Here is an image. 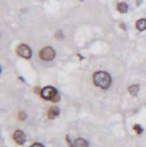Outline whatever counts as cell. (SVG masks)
Returning <instances> with one entry per match:
<instances>
[{
    "mask_svg": "<svg viewBox=\"0 0 146 147\" xmlns=\"http://www.w3.org/2000/svg\"><path fill=\"white\" fill-rule=\"evenodd\" d=\"M40 57L43 61H53L55 58V50L51 47H45L40 51Z\"/></svg>",
    "mask_w": 146,
    "mask_h": 147,
    "instance_id": "obj_3",
    "label": "cell"
},
{
    "mask_svg": "<svg viewBox=\"0 0 146 147\" xmlns=\"http://www.w3.org/2000/svg\"><path fill=\"white\" fill-rule=\"evenodd\" d=\"M31 147H43V146H42L41 144H33V145H32Z\"/></svg>",
    "mask_w": 146,
    "mask_h": 147,
    "instance_id": "obj_13",
    "label": "cell"
},
{
    "mask_svg": "<svg viewBox=\"0 0 146 147\" xmlns=\"http://www.w3.org/2000/svg\"><path fill=\"white\" fill-rule=\"evenodd\" d=\"M138 90H139V86H138V84H132V86H130L129 89H128V91H129L131 95H134V96L137 95Z\"/></svg>",
    "mask_w": 146,
    "mask_h": 147,
    "instance_id": "obj_10",
    "label": "cell"
},
{
    "mask_svg": "<svg viewBox=\"0 0 146 147\" xmlns=\"http://www.w3.org/2000/svg\"><path fill=\"white\" fill-rule=\"evenodd\" d=\"M14 140L17 144H20V145H23L25 143V135H24V132L21 131V130H16L15 134H14Z\"/></svg>",
    "mask_w": 146,
    "mask_h": 147,
    "instance_id": "obj_5",
    "label": "cell"
},
{
    "mask_svg": "<svg viewBox=\"0 0 146 147\" xmlns=\"http://www.w3.org/2000/svg\"><path fill=\"white\" fill-rule=\"evenodd\" d=\"M18 119H20V120H25V119H26V114H25L24 112H20V113H18Z\"/></svg>",
    "mask_w": 146,
    "mask_h": 147,
    "instance_id": "obj_11",
    "label": "cell"
},
{
    "mask_svg": "<svg viewBox=\"0 0 146 147\" xmlns=\"http://www.w3.org/2000/svg\"><path fill=\"white\" fill-rule=\"evenodd\" d=\"M118 10L120 11V13H127L128 11V5L126 3V2H120V3H118Z\"/></svg>",
    "mask_w": 146,
    "mask_h": 147,
    "instance_id": "obj_9",
    "label": "cell"
},
{
    "mask_svg": "<svg viewBox=\"0 0 146 147\" xmlns=\"http://www.w3.org/2000/svg\"><path fill=\"white\" fill-rule=\"evenodd\" d=\"M136 28H137L139 31H144V30H146V20L142 18V20L137 21V23H136Z\"/></svg>",
    "mask_w": 146,
    "mask_h": 147,
    "instance_id": "obj_8",
    "label": "cell"
},
{
    "mask_svg": "<svg viewBox=\"0 0 146 147\" xmlns=\"http://www.w3.org/2000/svg\"><path fill=\"white\" fill-rule=\"evenodd\" d=\"M94 83L103 89H107L111 86V76L106 72H96L94 74Z\"/></svg>",
    "mask_w": 146,
    "mask_h": 147,
    "instance_id": "obj_1",
    "label": "cell"
},
{
    "mask_svg": "<svg viewBox=\"0 0 146 147\" xmlns=\"http://www.w3.org/2000/svg\"><path fill=\"white\" fill-rule=\"evenodd\" d=\"M134 128H135V130H136V132H138V134H142V131H143V130H142V128H141L139 125H135Z\"/></svg>",
    "mask_w": 146,
    "mask_h": 147,
    "instance_id": "obj_12",
    "label": "cell"
},
{
    "mask_svg": "<svg viewBox=\"0 0 146 147\" xmlns=\"http://www.w3.org/2000/svg\"><path fill=\"white\" fill-rule=\"evenodd\" d=\"M74 147H88V143L82 138H78L74 142Z\"/></svg>",
    "mask_w": 146,
    "mask_h": 147,
    "instance_id": "obj_7",
    "label": "cell"
},
{
    "mask_svg": "<svg viewBox=\"0 0 146 147\" xmlns=\"http://www.w3.org/2000/svg\"><path fill=\"white\" fill-rule=\"evenodd\" d=\"M41 97L47 99V100H58V95L57 91L53 87H46L41 90Z\"/></svg>",
    "mask_w": 146,
    "mask_h": 147,
    "instance_id": "obj_2",
    "label": "cell"
},
{
    "mask_svg": "<svg viewBox=\"0 0 146 147\" xmlns=\"http://www.w3.org/2000/svg\"><path fill=\"white\" fill-rule=\"evenodd\" d=\"M17 53L20 56H22L23 58H30L31 55H32V51L31 49L26 46V45H21L17 47Z\"/></svg>",
    "mask_w": 146,
    "mask_h": 147,
    "instance_id": "obj_4",
    "label": "cell"
},
{
    "mask_svg": "<svg viewBox=\"0 0 146 147\" xmlns=\"http://www.w3.org/2000/svg\"><path fill=\"white\" fill-rule=\"evenodd\" d=\"M58 113H59L58 107L53 106V107H50L49 111H48V117H49V119H55V117L58 115Z\"/></svg>",
    "mask_w": 146,
    "mask_h": 147,
    "instance_id": "obj_6",
    "label": "cell"
}]
</instances>
